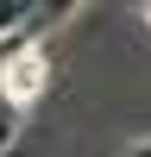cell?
I'll return each mask as SVG.
<instances>
[{
	"instance_id": "cell-3",
	"label": "cell",
	"mask_w": 151,
	"mask_h": 157,
	"mask_svg": "<svg viewBox=\"0 0 151 157\" xmlns=\"http://www.w3.org/2000/svg\"><path fill=\"white\" fill-rule=\"evenodd\" d=\"M25 19H32V6H25V0H0V38H13Z\"/></svg>"
},
{
	"instance_id": "cell-2",
	"label": "cell",
	"mask_w": 151,
	"mask_h": 157,
	"mask_svg": "<svg viewBox=\"0 0 151 157\" xmlns=\"http://www.w3.org/2000/svg\"><path fill=\"white\" fill-rule=\"evenodd\" d=\"M19 126H25V113L0 101V157H13V145H19Z\"/></svg>"
},
{
	"instance_id": "cell-5",
	"label": "cell",
	"mask_w": 151,
	"mask_h": 157,
	"mask_svg": "<svg viewBox=\"0 0 151 157\" xmlns=\"http://www.w3.org/2000/svg\"><path fill=\"white\" fill-rule=\"evenodd\" d=\"M145 25H151V6H145Z\"/></svg>"
},
{
	"instance_id": "cell-1",
	"label": "cell",
	"mask_w": 151,
	"mask_h": 157,
	"mask_svg": "<svg viewBox=\"0 0 151 157\" xmlns=\"http://www.w3.org/2000/svg\"><path fill=\"white\" fill-rule=\"evenodd\" d=\"M44 88H50V50H44V44L25 50V57H13L6 75H0V101H6V107H19V113L32 107Z\"/></svg>"
},
{
	"instance_id": "cell-4",
	"label": "cell",
	"mask_w": 151,
	"mask_h": 157,
	"mask_svg": "<svg viewBox=\"0 0 151 157\" xmlns=\"http://www.w3.org/2000/svg\"><path fill=\"white\" fill-rule=\"evenodd\" d=\"M120 157H151V138H138V145H126Z\"/></svg>"
}]
</instances>
